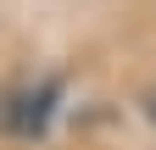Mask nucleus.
Wrapping results in <instances>:
<instances>
[{
	"label": "nucleus",
	"mask_w": 156,
	"mask_h": 150,
	"mask_svg": "<svg viewBox=\"0 0 156 150\" xmlns=\"http://www.w3.org/2000/svg\"><path fill=\"white\" fill-rule=\"evenodd\" d=\"M140 106H145V122H151V134H156V84L145 89V100H140Z\"/></svg>",
	"instance_id": "nucleus-1"
}]
</instances>
